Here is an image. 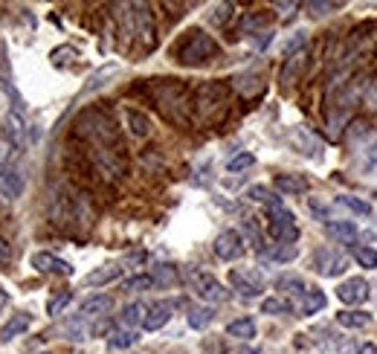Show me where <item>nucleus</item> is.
<instances>
[{"instance_id":"obj_20","label":"nucleus","mask_w":377,"mask_h":354,"mask_svg":"<svg viewBox=\"0 0 377 354\" xmlns=\"http://www.w3.org/2000/svg\"><path fill=\"white\" fill-rule=\"evenodd\" d=\"M273 186L279 189L282 194H305L308 192V180L299 177V174H276Z\"/></svg>"},{"instance_id":"obj_49","label":"nucleus","mask_w":377,"mask_h":354,"mask_svg":"<svg viewBox=\"0 0 377 354\" xmlns=\"http://www.w3.org/2000/svg\"><path fill=\"white\" fill-rule=\"evenodd\" d=\"M6 305H9V293H6V290H0V313H3Z\"/></svg>"},{"instance_id":"obj_3","label":"nucleus","mask_w":377,"mask_h":354,"mask_svg":"<svg viewBox=\"0 0 377 354\" xmlns=\"http://www.w3.org/2000/svg\"><path fill=\"white\" fill-rule=\"evenodd\" d=\"M192 288H194L197 297L209 305H221L232 297V293L227 290V285L218 276H212V273H192Z\"/></svg>"},{"instance_id":"obj_1","label":"nucleus","mask_w":377,"mask_h":354,"mask_svg":"<svg viewBox=\"0 0 377 354\" xmlns=\"http://www.w3.org/2000/svg\"><path fill=\"white\" fill-rule=\"evenodd\" d=\"M218 52V44H215V38L212 35H206V32H201V29H192L189 35H186V41L177 47V62L180 64H204V62H209V58Z\"/></svg>"},{"instance_id":"obj_40","label":"nucleus","mask_w":377,"mask_h":354,"mask_svg":"<svg viewBox=\"0 0 377 354\" xmlns=\"http://www.w3.org/2000/svg\"><path fill=\"white\" fill-rule=\"evenodd\" d=\"M308 209H311L313 218H322L325 224H328V221H334V218H331V209H328L325 204H320L316 198H311V201H308Z\"/></svg>"},{"instance_id":"obj_50","label":"nucleus","mask_w":377,"mask_h":354,"mask_svg":"<svg viewBox=\"0 0 377 354\" xmlns=\"http://www.w3.org/2000/svg\"><path fill=\"white\" fill-rule=\"evenodd\" d=\"M238 354H259V351H255V348H241Z\"/></svg>"},{"instance_id":"obj_17","label":"nucleus","mask_w":377,"mask_h":354,"mask_svg":"<svg viewBox=\"0 0 377 354\" xmlns=\"http://www.w3.org/2000/svg\"><path fill=\"white\" fill-rule=\"evenodd\" d=\"M122 270H125V267H119V264L96 267L93 273H87V276H85V285H87V288H102V285H111V282H116L119 276H122Z\"/></svg>"},{"instance_id":"obj_31","label":"nucleus","mask_w":377,"mask_h":354,"mask_svg":"<svg viewBox=\"0 0 377 354\" xmlns=\"http://www.w3.org/2000/svg\"><path fill=\"white\" fill-rule=\"evenodd\" d=\"M212 320H215V308H209V305H197V308L189 311V325L194 331H204Z\"/></svg>"},{"instance_id":"obj_23","label":"nucleus","mask_w":377,"mask_h":354,"mask_svg":"<svg viewBox=\"0 0 377 354\" xmlns=\"http://www.w3.org/2000/svg\"><path fill=\"white\" fill-rule=\"evenodd\" d=\"M125 120H128V128H131L134 136H148V134H151V120H148V113L128 108V111H125Z\"/></svg>"},{"instance_id":"obj_8","label":"nucleus","mask_w":377,"mask_h":354,"mask_svg":"<svg viewBox=\"0 0 377 354\" xmlns=\"http://www.w3.org/2000/svg\"><path fill=\"white\" fill-rule=\"evenodd\" d=\"M194 102H197V111H201L204 116H209L212 111H218V108L227 102V87L218 85V82H206L201 90H197Z\"/></svg>"},{"instance_id":"obj_33","label":"nucleus","mask_w":377,"mask_h":354,"mask_svg":"<svg viewBox=\"0 0 377 354\" xmlns=\"http://www.w3.org/2000/svg\"><path fill=\"white\" fill-rule=\"evenodd\" d=\"M351 255L357 259V264L366 267V270H374V267H377V250H374V247L357 244V247H351Z\"/></svg>"},{"instance_id":"obj_34","label":"nucleus","mask_w":377,"mask_h":354,"mask_svg":"<svg viewBox=\"0 0 377 354\" xmlns=\"http://www.w3.org/2000/svg\"><path fill=\"white\" fill-rule=\"evenodd\" d=\"M70 302H73V290H62V293H55V297H50V299H47V313H50V317H58V313H62Z\"/></svg>"},{"instance_id":"obj_39","label":"nucleus","mask_w":377,"mask_h":354,"mask_svg":"<svg viewBox=\"0 0 377 354\" xmlns=\"http://www.w3.org/2000/svg\"><path fill=\"white\" fill-rule=\"evenodd\" d=\"M229 15H232V6H229V3H221V6H215V9H212L209 21L218 24V27H224V24L229 21Z\"/></svg>"},{"instance_id":"obj_18","label":"nucleus","mask_w":377,"mask_h":354,"mask_svg":"<svg viewBox=\"0 0 377 354\" xmlns=\"http://www.w3.org/2000/svg\"><path fill=\"white\" fill-rule=\"evenodd\" d=\"M325 305H328V297H325V290H320V288H308V290L302 293L299 311H302V317H313V313H320Z\"/></svg>"},{"instance_id":"obj_32","label":"nucleus","mask_w":377,"mask_h":354,"mask_svg":"<svg viewBox=\"0 0 377 354\" xmlns=\"http://www.w3.org/2000/svg\"><path fill=\"white\" fill-rule=\"evenodd\" d=\"M247 198H250V201H255V204H264L267 209H270V206H282V201L276 198V194H273L267 186H262V183L250 186V189H247Z\"/></svg>"},{"instance_id":"obj_28","label":"nucleus","mask_w":377,"mask_h":354,"mask_svg":"<svg viewBox=\"0 0 377 354\" xmlns=\"http://www.w3.org/2000/svg\"><path fill=\"white\" fill-rule=\"evenodd\" d=\"M336 323H340L343 328H366L371 323V313H366V311H340L336 313Z\"/></svg>"},{"instance_id":"obj_25","label":"nucleus","mask_w":377,"mask_h":354,"mask_svg":"<svg viewBox=\"0 0 377 354\" xmlns=\"http://www.w3.org/2000/svg\"><path fill=\"white\" fill-rule=\"evenodd\" d=\"M151 279H154L157 288H171V285L180 282V273H177L174 264H157L154 273H151Z\"/></svg>"},{"instance_id":"obj_22","label":"nucleus","mask_w":377,"mask_h":354,"mask_svg":"<svg viewBox=\"0 0 377 354\" xmlns=\"http://www.w3.org/2000/svg\"><path fill=\"white\" fill-rule=\"evenodd\" d=\"M273 285H276V290H285V293H290V297H302V293L308 290L305 279L296 276V273H282V276L276 279Z\"/></svg>"},{"instance_id":"obj_36","label":"nucleus","mask_w":377,"mask_h":354,"mask_svg":"<svg viewBox=\"0 0 377 354\" xmlns=\"http://www.w3.org/2000/svg\"><path fill=\"white\" fill-rule=\"evenodd\" d=\"M250 166H255V157L250 154V151H241V154H235V157H229L227 160V171H244V169H250Z\"/></svg>"},{"instance_id":"obj_11","label":"nucleus","mask_w":377,"mask_h":354,"mask_svg":"<svg viewBox=\"0 0 377 354\" xmlns=\"http://www.w3.org/2000/svg\"><path fill=\"white\" fill-rule=\"evenodd\" d=\"M29 264L38 270V273H58V276H73V264L64 262V259H58V255L52 253H32V259Z\"/></svg>"},{"instance_id":"obj_5","label":"nucleus","mask_w":377,"mask_h":354,"mask_svg":"<svg viewBox=\"0 0 377 354\" xmlns=\"http://www.w3.org/2000/svg\"><path fill=\"white\" fill-rule=\"evenodd\" d=\"M215 255L221 262H235V259H241L244 255V235L238 232V229H224V232H218V239L212 244Z\"/></svg>"},{"instance_id":"obj_7","label":"nucleus","mask_w":377,"mask_h":354,"mask_svg":"<svg viewBox=\"0 0 377 354\" xmlns=\"http://www.w3.org/2000/svg\"><path fill=\"white\" fill-rule=\"evenodd\" d=\"M0 194L9 201H17L24 194V171L15 163H3L0 166Z\"/></svg>"},{"instance_id":"obj_16","label":"nucleus","mask_w":377,"mask_h":354,"mask_svg":"<svg viewBox=\"0 0 377 354\" xmlns=\"http://www.w3.org/2000/svg\"><path fill=\"white\" fill-rule=\"evenodd\" d=\"M287 140H290V146H293L296 151H302L305 157H320V154H322V151H320V143H316L313 134H308L305 128H293Z\"/></svg>"},{"instance_id":"obj_47","label":"nucleus","mask_w":377,"mask_h":354,"mask_svg":"<svg viewBox=\"0 0 377 354\" xmlns=\"http://www.w3.org/2000/svg\"><path fill=\"white\" fill-rule=\"evenodd\" d=\"M336 354H357V348H354V343H340V346H336Z\"/></svg>"},{"instance_id":"obj_15","label":"nucleus","mask_w":377,"mask_h":354,"mask_svg":"<svg viewBox=\"0 0 377 354\" xmlns=\"http://www.w3.org/2000/svg\"><path fill=\"white\" fill-rule=\"evenodd\" d=\"M32 325V317L27 311H21V313H12L9 317V323L0 328V343H9V340H15V337H21V334L27 331Z\"/></svg>"},{"instance_id":"obj_2","label":"nucleus","mask_w":377,"mask_h":354,"mask_svg":"<svg viewBox=\"0 0 377 354\" xmlns=\"http://www.w3.org/2000/svg\"><path fill=\"white\" fill-rule=\"evenodd\" d=\"M270 235L276 244H296L299 241V227H296V215L282 204V206H270Z\"/></svg>"},{"instance_id":"obj_21","label":"nucleus","mask_w":377,"mask_h":354,"mask_svg":"<svg viewBox=\"0 0 377 354\" xmlns=\"http://www.w3.org/2000/svg\"><path fill=\"white\" fill-rule=\"evenodd\" d=\"M305 62H308V52H305V50L287 55V62H285V67H282V85H290L293 78H299V73L305 70Z\"/></svg>"},{"instance_id":"obj_10","label":"nucleus","mask_w":377,"mask_h":354,"mask_svg":"<svg viewBox=\"0 0 377 354\" xmlns=\"http://www.w3.org/2000/svg\"><path fill=\"white\" fill-rule=\"evenodd\" d=\"M369 282L366 279H346L340 288H336V299H340L343 305H363L369 299Z\"/></svg>"},{"instance_id":"obj_14","label":"nucleus","mask_w":377,"mask_h":354,"mask_svg":"<svg viewBox=\"0 0 377 354\" xmlns=\"http://www.w3.org/2000/svg\"><path fill=\"white\" fill-rule=\"evenodd\" d=\"M113 308V299L108 297V293H93V297L82 299V305H78V313L87 320V317H102V313H108Z\"/></svg>"},{"instance_id":"obj_46","label":"nucleus","mask_w":377,"mask_h":354,"mask_svg":"<svg viewBox=\"0 0 377 354\" xmlns=\"http://www.w3.org/2000/svg\"><path fill=\"white\" fill-rule=\"evenodd\" d=\"M9 259H12V250H9L6 239H0V270H3V267L9 264Z\"/></svg>"},{"instance_id":"obj_29","label":"nucleus","mask_w":377,"mask_h":354,"mask_svg":"<svg viewBox=\"0 0 377 354\" xmlns=\"http://www.w3.org/2000/svg\"><path fill=\"white\" fill-rule=\"evenodd\" d=\"M227 334H229V337H235V340H252V337H255V323H252L250 317L232 320V323L227 325Z\"/></svg>"},{"instance_id":"obj_27","label":"nucleus","mask_w":377,"mask_h":354,"mask_svg":"<svg viewBox=\"0 0 377 354\" xmlns=\"http://www.w3.org/2000/svg\"><path fill=\"white\" fill-rule=\"evenodd\" d=\"M262 255H264V259H270V262L287 264V262H293L296 255H299V247H296V244H273V250H264Z\"/></svg>"},{"instance_id":"obj_38","label":"nucleus","mask_w":377,"mask_h":354,"mask_svg":"<svg viewBox=\"0 0 377 354\" xmlns=\"http://www.w3.org/2000/svg\"><path fill=\"white\" fill-rule=\"evenodd\" d=\"M244 232H247V239L252 241V247L259 250V253H264V239H262V232H259V224H255L252 218H247L244 221Z\"/></svg>"},{"instance_id":"obj_44","label":"nucleus","mask_w":377,"mask_h":354,"mask_svg":"<svg viewBox=\"0 0 377 354\" xmlns=\"http://www.w3.org/2000/svg\"><path fill=\"white\" fill-rule=\"evenodd\" d=\"M308 9H311V15L320 17V15H328L334 9H340V3H316V0H313V3H308Z\"/></svg>"},{"instance_id":"obj_42","label":"nucleus","mask_w":377,"mask_h":354,"mask_svg":"<svg viewBox=\"0 0 377 354\" xmlns=\"http://www.w3.org/2000/svg\"><path fill=\"white\" fill-rule=\"evenodd\" d=\"M267 21H270V15H264V12H259V15H247V17H244V29H247V32H252V29L264 27Z\"/></svg>"},{"instance_id":"obj_6","label":"nucleus","mask_w":377,"mask_h":354,"mask_svg":"<svg viewBox=\"0 0 377 354\" xmlns=\"http://www.w3.org/2000/svg\"><path fill=\"white\" fill-rule=\"evenodd\" d=\"M229 282L244 299H259L264 293V282L255 270H229Z\"/></svg>"},{"instance_id":"obj_48","label":"nucleus","mask_w":377,"mask_h":354,"mask_svg":"<svg viewBox=\"0 0 377 354\" xmlns=\"http://www.w3.org/2000/svg\"><path fill=\"white\" fill-rule=\"evenodd\" d=\"M357 354H377V346L374 343H363L360 348H357Z\"/></svg>"},{"instance_id":"obj_35","label":"nucleus","mask_w":377,"mask_h":354,"mask_svg":"<svg viewBox=\"0 0 377 354\" xmlns=\"http://www.w3.org/2000/svg\"><path fill=\"white\" fill-rule=\"evenodd\" d=\"M154 288V279H151V273H143V276H131L125 279L122 290H131V293H143V290H151Z\"/></svg>"},{"instance_id":"obj_9","label":"nucleus","mask_w":377,"mask_h":354,"mask_svg":"<svg viewBox=\"0 0 377 354\" xmlns=\"http://www.w3.org/2000/svg\"><path fill=\"white\" fill-rule=\"evenodd\" d=\"M3 136H6V143L15 151H21L27 146V122H24V113L21 111H9L3 116Z\"/></svg>"},{"instance_id":"obj_12","label":"nucleus","mask_w":377,"mask_h":354,"mask_svg":"<svg viewBox=\"0 0 377 354\" xmlns=\"http://www.w3.org/2000/svg\"><path fill=\"white\" fill-rule=\"evenodd\" d=\"M171 311H174V302H166V299L148 305L145 308V317H143V328L145 331H160L171 320Z\"/></svg>"},{"instance_id":"obj_41","label":"nucleus","mask_w":377,"mask_h":354,"mask_svg":"<svg viewBox=\"0 0 377 354\" xmlns=\"http://www.w3.org/2000/svg\"><path fill=\"white\" fill-rule=\"evenodd\" d=\"M73 55H76V50H73V47H58V50H52V55H50V58H52V64L64 67Z\"/></svg>"},{"instance_id":"obj_37","label":"nucleus","mask_w":377,"mask_h":354,"mask_svg":"<svg viewBox=\"0 0 377 354\" xmlns=\"http://www.w3.org/2000/svg\"><path fill=\"white\" fill-rule=\"evenodd\" d=\"M293 308H290V302H285V299H276V297H270V299H262V313H270V317H279V313H290Z\"/></svg>"},{"instance_id":"obj_24","label":"nucleus","mask_w":377,"mask_h":354,"mask_svg":"<svg viewBox=\"0 0 377 354\" xmlns=\"http://www.w3.org/2000/svg\"><path fill=\"white\" fill-rule=\"evenodd\" d=\"M143 317H145V308L140 302H131V305L122 308V313H119V325L134 331L136 325H143Z\"/></svg>"},{"instance_id":"obj_19","label":"nucleus","mask_w":377,"mask_h":354,"mask_svg":"<svg viewBox=\"0 0 377 354\" xmlns=\"http://www.w3.org/2000/svg\"><path fill=\"white\" fill-rule=\"evenodd\" d=\"M119 73V67L116 64H105V67H99L96 73H90V78H87V85L82 87V93H78V96H82V99H85V96H90V93H96L99 87H105L108 82H111V78Z\"/></svg>"},{"instance_id":"obj_26","label":"nucleus","mask_w":377,"mask_h":354,"mask_svg":"<svg viewBox=\"0 0 377 354\" xmlns=\"http://www.w3.org/2000/svg\"><path fill=\"white\" fill-rule=\"evenodd\" d=\"M136 340H140V334H136V331L119 328V331H113L111 337H108V348H111V351H125V348H131Z\"/></svg>"},{"instance_id":"obj_43","label":"nucleus","mask_w":377,"mask_h":354,"mask_svg":"<svg viewBox=\"0 0 377 354\" xmlns=\"http://www.w3.org/2000/svg\"><path fill=\"white\" fill-rule=\"evenodd\" d=\"M305 41H308V35H305V32H296V38H290V41L285 44V55H293V50L299 52V50L305 47Z\"/></svg>"},{"instance_id":"obj_13","label":"nucleus","mask_w":377,"mask_h":354,"mask_svg":"<svg viewBox=\"0 0 377 354\" xmlns=\"http://www.w3.org/2000/svg\"><path fill=\"white\" fill-rule=\"evenodd\" d=\"M325 232L336 244H346V247H357V241H360V229H357L351 221H336L334 218V221L325 224Z\"/></svg>"},{"instance_id":"obj_45","label":"nucleus","mask_w":377,"mask_h":354,"mask_svg":"<svg viewBox=\"0 0 377 354\" xmlns=\"http://www.w3.org/2000/svg\"><path fill=\"white\" fill-rule=\"evenodd\" d=\"M363 102H366L369 108H374V111H377V82H371V85H369V90H366V96H363Z\"/></svg>"},{"instance_id":"obj_30","label":"nucleus","mask_w":377,"mask_h":354,"mask_svg":"<svg viewBox=\"0 0 377 354\" xmlns=\"http://www.w3.org/2000/svg\"><path fill=\"white\" fill-rule=\"evenodd\" d=\"M334 204L348 209V212H354V215H363V218H369V215H371V204L363 201V198H354V194H340Z\"/></svg>"},{"instance_id":"obj_4","label":"nucleus","mask_w":377,"mask_h":354,"mask_svg":"<svg viewBox=\"0 0 377 354\" xmlns=\"http://www.w3.org/2000/svg\"><path fill=\"white\" fill-rule=\"evenodd\" d=\"M313 270L325 279H336L348 270V255L340 250H320L313 255Z\"/></svg>"}]
</instances>
